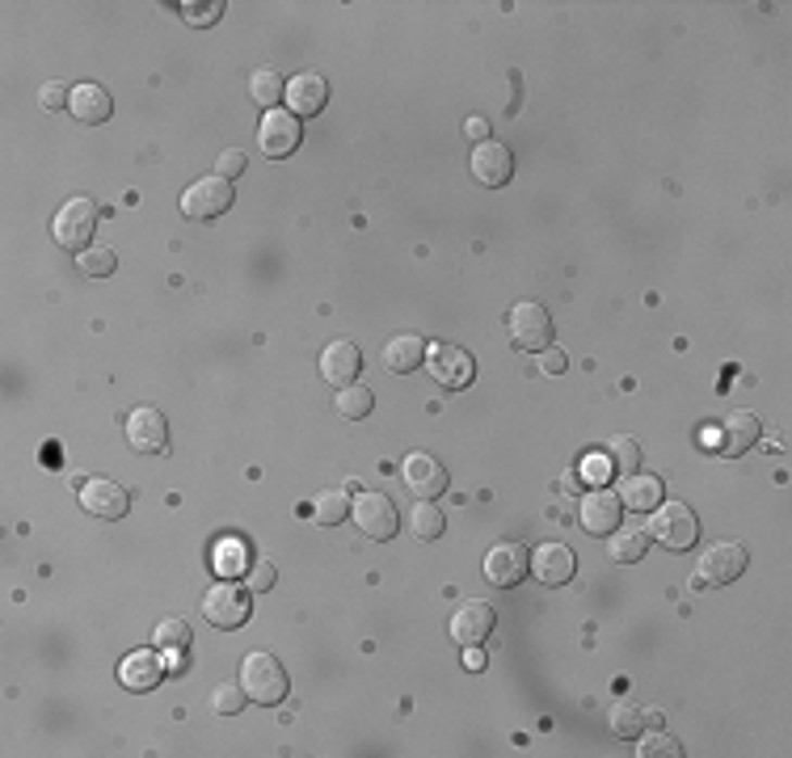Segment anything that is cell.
<instances>
[{
  "mask_svg": "<svg viewBox=\"0 0 792 758\" xmlns=\"http://www.w3.org/2000/svg\"><path fill=\"white\" fill-rule=\"evenodd\" d=\"M241 687L244 695L253 699V704H262V708H275L287 699V691H291V679H287V670H282V661L275 654H266V649H253V654H244L241 661Z\"/></svg>",
  "mask_w": 792,
  "mask_h": 758,
  "instance_id": "6da1fadb",
  "label": "cell"
},
{
  "mask_svg": "<svg viewBox=\"0 0 792 758\" xmlns=\"http://www.w3.org/2000/svg\"><path fill=\"white\" fill-rule=\"evenodd\" d=\"M650 540H657L662 548L670 552H688L695 544V535H700V518L691 515L688 502H666L662 497V506L650 510Z\"/></svg>",
  "mask_w": 792,
  "mask_h": 758,
  "instance_id": "7a4b0ae2",
  "label": "cell"
},
{
  "mask_svg": "<svg viewBox=\"0 0 792 758\" xmlns=\"http://www.w3.org/2000/svg\"><path fill=\"white\" fill-rule=\"evenodd\" d=\"M350 518L359 522V531L367 535V540H376V544H388V540H397V531H401V510L392 506V497L388 493H359L354 502H350Z\"/></svg>",
  "mask_w": 792,
  "mask_h": 758,
  "instance_id": "3957f363",
  "label": "cell"
},
{
  "mask_svg": "<svg viewBox=\"0 0 792 758\" xmlns=\"http://www.w3.org/2000/svg\"><path fill=\"white\" fill-rule=\"evenodd\" d=\"M746 565H751L746 548H742L738 540H721V544L704 548L695 573H691V582H695V586H729V582H738V578L746 573Z\"/></svg>",
  "mask_w": 792,
  "mask_h": 758,
  "instance_id": "277c9868",
  "label": "cell"
},
{
  "mask_svg": "<svg viewBox=\"0 0 792 758\" xmlns=\"http://www.w3.org/2000/svg\"><path fill=\"white\" fill-rule=\"evenodd\" d=\"M203 620H208L211 628H224V632L241 628V623L249 620V590L237 586L232 578L215 582V586L203 594Z\"/></svg>",
  "mask_w": 792,
  "mask_h": 758,
  "instance_id": "5b68a950",
  "label": "cell"
},
{
  "mask_svg": "<svg viewBox=\"0 0 792 758\" xmlns=\"http://www.w3.org/2000/svg\"><path fill=\"white\" fill-rule=\"evenodd\" d=\"M93 228H98V203L93 199H68L55 215V224H51V237H55V244L80 253V249L93 244Z\"/></svg>",
  "mask_w": 792,
  "mask_h": 758,
  "instance_id": "8992f818",
  "label": "cell"
},
{
  "mask_svg": "<svg viewBox=\"0 0 792 758\" xmlns=\"http://www.w3.org/2000/svg\"><path fill=\"white\" fill-rule=\"evenodd\" d=\"M426 363H430V379L443 383V388H468L477 379V358L464 350V345H448V342H430L426 350Z\"/></svg>",
  "mask_w": 792,
  "mask_h": 758,
  "instance_id": "52a82bcc",
  "label": "cell"
},
{
  "mask_svg": "<svg viewBox=\"0 0 792 758\" xmlns=\"http://www.w3.org/2000/svg\"><path fill=\"white\" fill-rule=\"evenodd\" d=\"M527 573H531V552L523 548V544H515V540H502V544H493V548L485 552V582L489 586L511 590Z\"/></svg>",
  "mask_w": 792,
  "mask_h": 758,
  "instance_id": "ba28073f",
  "label": "cell"
},
{
  "mask_svg": "<svg viewBox=\"0 0 792 758\" xmlns=\"http://www.w3.org/2000/svg\"><path fill=\"white\" fill-rule=\"evenodd\" d=\"M511 342L518 350H531V354H540V350H549L552 345V316L544 304H536V300H523L511 308Z\"/></svg>",
  "mask_w": 792,
  "mask_h": 758,
  "instance_id": "9c48e42d",
  "label": "cell"
},
{
  "mask_svg": "<svg viewBox=\"0 0 792 758\" xmlns=\"http://www.w3.org/2000/svg\"><path fill=\"white\" fill-rule=\"evenodd\" d=\"M493 623H498V611H493L485 598H464V603L455 607V616H451L448 632L455 645L473 649V645H485V641L493 636Z\"/></svg>",
  "mask_w": 792,
  "mask_h": 758,
  "instance_id": "30bf717a",
  "label": "cell"
},
{
  "mask_svg": "<svg viewBox=\"0 0 792 758\" xmlns=\"http://www.w3.org/2000/svg\"><path fill=\"white\" fill-rule=\"evenodd\" d=\"M401 481H405V489L414 493L417 502H435L439 493H448L451 477L435 455L414 451V455H405V464H401Z\"/></svg>",
  "mask_w": 792,
  "mask_h": 758,
  "instance_id": "8fae6325",
  "label": "cell"
},
{
  "mask_svg": "<svg viewBox=\"0 0 792 758\" xmlns=\"http://www.w3.org/2000/svg\"><path fill=\"white\" fill-rule=\"evenodd\" d=\"M127 447L139 455H165L169 451V421L161 409L139 405L127 414Z\"/></svg>",
  "mask_w": 792,
  "mask_h": 758,
  "instance_id": "7c38bea8",
  "label": "cell"
},
{
  "mask_svg": "<svg viewBox=\"0 0 792 758\" xmlns=\"http://www.w3.org/2000/svg\"><path fill=\"white\" fill-rule=\"evenodd\" d=\"M232 207V181H224V177H199L186 194H181V215L186 219H215V215H224V211Z\"/></svg>",
  "mask_w": 792,
  "mask_h": 758,
  "instance_id": "4fadbf2b",
  "label": "cell"
},
{
  "mask_svg": "<svg viewBox=\"0 0 792 758\" xmlns=\"http://www.w3.org/2000/svg\"><path fill=\"white\" fill-rule=\"evenodd\" d=\"M300 118L291 114V110H266L262 114V127H257V148H262V156H271V161H282V156H291L296 148H300Z\"/></svg>",
  "mask_w": 792,
  "mask_h": 758,
  "instance_id": "5bb4252c",
  "label": "cell"
},
{
  "mask_svg": "<svg viewBox=\"0 0 792 758\" xmlns=\"http://www.w3.org/2000/svg\"><path fill=\"white\" fill-rule=\"evenodd\" d=\"M468 169H473V177H477V186H485V190H502V186L515 177V156H511V148H506V143L485 139V143L473 148Z\"/></svg>",
  "mask_w": 792,
  "mask_h": 758,
  "instance_id": "9a60e30c",
  "label": "cell"
},
{
  "mask_svg": "<svg viewBox=\"0 0 792 758\" xmlns=\"http://www.w3.org/2000/svg\"><path fill=\"white\" fill-rule=\"evenodd\" d=\"M80 506L85 515L102 518V522H114L131 510V493L118 481H105V477H93V481H80Z\"/></svg>",
  "mask_w": 792,
  "mask_h": 758,
  "instance_id": "2e32d148",
  "label": "cell"
},
{
  "mask_svg": "<svg viewBox=\"0 0 792 758\" xmlns=\"http://www.w3.org/2000/svg\"><path fill=\"white\" fill-rule=\"evenodd\" d=\"M578 522H582L586 535H612L624 522V502L612 493V489H590L578 506Z\"/></svg>",
  "mask_w": 792,
  "mask_h": 758,
  "instance_id": "e0dca14e",
  "label": "cell"
},
{
  "mask_svg": "<svg viewBox=\"0 0 792 758\" xmlns=\"http://www.w3.org/2000/svg\"><path fill=\"white\" fill-rule=\"evenodd\" d=\"M161 679H165V654L152 645V649H136V654H127L118 661V683L127 691H152L161 687Z\"/></svg>",
  "mask_w": 792,
  "mask_h": 758,
  "instance_id": "ac0fdd59",
  "label": "cell"
},
{
  "mask_svg": "<svg viewBox=\"0 0 792 758\" xmlns=\"http://www.w3.org/2000/svg\"><path fill=\"white\" fill-rule=\"evenodd\" d=\"M574 569H578V556L569 544H540L531 552V573L540 586H565L574 582Z\"/></svg>",
  "mask_w": 792,
  "mask_h": 758,
  "instance_id": "d6986e66",
  "label": "cell"
},
{
  "mask_svg": "<svg viewBox=\"0 0 792 758\" xmlns=\"http://www.w3.org/2000/svg\"><path fill=\"white\" fill-rule=\"evenodd\" d=\"M363 371V354H359V345L338 338V342H329L320 350V379L325 383H334V388H345L350 379H359Z\"/></svg>",
  "mask_w": 792,
  "mask_h": 758,
  "instance_id": "ffe728a7",
  "label": "cell"
},
{
  "mask_svg": "<svg viewBox=\"0 0 792 758\" xmlns=\"http://www.w3.org/2000/svg\"><path fill=\"white\" fill-rule=\"evenodd\" d=\"M325 102H329V80L320 72H300L296 80H287V105H291L296 118L320 114Z\"/></svg>",
  "mask_w": 792,
  "mask_h": 758,
  "instance_id": "44dd1931",
  "label": "cell"
},
{
  "mask_svg": "<svg viewBox=\"0 0 792 758\" xmlns=\"http://www.w3.org/2000/svg\"><path fill=\"white\" fill-rule=\"evenodd\" d=\"M758 434H763L758 417L751 414V409H733V414L717 426V451H721V455H746V451L758 443Z\"/></svg>",
  "mask_w": 792,
  "mask_h": 758,
  "instance_id": "7402d4cb",
  "label": "cell"
},
{
  "mask_svg": "<svg viewBox=\"0 0 792 758\" xmlns=\"http://www.w3.org/2000/svg\"><path fill=\"white\" fill-rule=\"evenodd\" d=\"M426 338H417V333H397L392 342L384 345V367L388 371H397V376H410L417 367H426Z\"/></svg>",
  "mask_w": 792,
  "mask_h": 758,
  "instance_id": "603a6c76",
  "label": "cell"
},
{
  "mask_svg": "<svg viewBox=\"0 0 792 758\" xmlns=\"http://www.w3.org/2000/svg\"><path fill=\"white\" fill-rule=\"evenodd\" d=\"M620 497L624 506H632L637 515H650V510H657L662 506V497H666V489H662V481L657 477H645V472H628V477H620Z\"/></svg>",
  "mask_w": 792,
  "mask_h": 758,
  "instance_id": "cb8c5ba5",
  "label": "cell"
},
{
  "mask_svg": "<svg viewBox=\"0 0 792 758\" xmlns=\"http://www.w3.org/2000/svg\"><path fill=\"white\" fill-rule=\"evenodd\" d=\"M72 118L76 123H89V127H98V123H105L110 114H114V98L105 93L102 85H76L72 89Z\"/></svg>",
  "mask_w": 792,
  "mask_h": 758,
  "instance_id": "d4e9b609",
  "label": "cell"
},
{
  "mask_svg": "<svg viewBox=\"0 0 792 758\" xmlns=\"http://www.w3.org/2000/svg\"><path fill=\"white\" fill-rule=\"evenodd\" d=\"M650 548V531L645 527H616L612 531V560L616 565H637Z\"/></svg>",
  "mask_w": 792,
  "mask_h": 758,
  "instance_id": "484cf974",
  "label": "cell"
},
{
  "mask_svg": "<svg viewBox=\"0 0 792 758\" xmlns=\"http://www.w3.org/2000/svg\"><path fill=\"white\" fill-rule=\"evenodd\" d=\"M249 98L262 105V110H278V102L287 98V80L271 68H257L249 76Z\"/></svg>",
  "mask_w": 792,
  "mask_h": 758,
  "instance_id": "4316f807",
  "label": "cell"
},
{
  "mask_svg": "<svg viewBox=\"0 0 792 758\" xmlns=\"http://www.w3.org/2000/svg\"><path fill=\"white\" fill-rule=\"evenodd\" d=\"M190 641H194V632H190V623L181 620V616L161 620L156 623V632H152V645H156L161 654H186V649H190Z\"/></svg>",
  "mask_w": 792,
  "mask_h": 758,
  "instance_id": "83f0119b",
  "label": "cell"
},
{
  "mask_svg": "<svg viewBox=\"0 0 792 758\" xmlns=\"http://www.w3.org/2000/svg\"><path fill=\"white\" fill-rule=\"evenodd\" d=\"M334 409H338L345 421H363V417L376 409V396H372V388H363V383H345V388H338Z\"/></svg>",
  "mask_w": 792,
  "mask_h": 758,
  "instance_id": "f1b7e54d",
  "label": "cell"
},
{
  "mask_svg": "<svg viewBox=\"0 0 792 758\" xmlns=\"http://www.w3.org/2000/svg\"><path fill=\"white\" fill-rule=\"evenodd\" d=\"M76 270L85 278H110L118 270V253L110 244H89V249L76 253Z\"/></svg>",
  "mask_w": 792,
  "mask_h": 758,
  "instance_id": "f546056e",
  "label": "cell"
},
{
  "mask_svg": "<svg viewBox=\"0 0 792 758\" xmlns=\"http://www.w3.org/2000/svg\"><path fill=\"white\" fill-rule=\"evenodd\" d=\"M350 493L345 489H325L316 502H312V518L320 522V527H338L342 518H350Z\"/></svg>",
  "mask_w": 792,
  "mask_h": 758,
  "instance_id": "4dcf8cb0",
  "label": "cell"
},
{
  "mask_svg": "<svg viewBox=\"0 0 792 758\" xmlns=\"http://www.w3.org/2000/svg\"><path fill=\"white\" fill-rule=\"evenodd\" d=\"M603 459L612 464V477H628V472H637L641 468V447H637V439H612L607 447H603Z\"/></svg>",
  "mask_w": 792,
  "mask_h": 758,
  "instance_id": "1f68e13d",
  "label": "cell"
},
{
  "mask_svg": "<svg viewBox=\"0 0 792 758\" xmlns=\"http://www.w3.org/2000/svg\"><path fill=\"white\" fill-rule=\"evenodd\" d=\"M410 531H414L417 540H439L448 531V515L435 502H417L414 510H410Z\"/></svg>",
  "mask_w": 792,
  "mask_h": 758,
  "instance_id": "d6a6232c",
  "label": "cell"
},
{
  "mask_svg": "<svg viewBox=\"0 0 792 758\" xmlns=\"http://www.w3.org/2000/svg\"><path fill=\"white\" fill-rule=\"evenodd\" d=\"M211 560H215V573H219V578H237L244 565H249V548H244L237 535H224V540L215 544V556H211Z\"/></svg>",
  "mask_w": 792,
  "mask_h": 758,
  "instance_id": "836d02e7",
  "label": "cell"
},
{
  "mask_svg": "<svg viewBox=\"0 0 792 758\" xmlns=\"http://www.w3.org/2000/svg\"><path fill=\"white\" fill-rule=\"evenodd\" d=\"M244 687H241V679L237 683H215L211 687V717H237L244 708Z\"/></svg>",
  "mask_w": 792,
  "mask_h": 758,
  "instance_id": "e575fe53",
  "label": "cell"
},
{
  "mask_svg": "<svg viewBox=\"0 0 792 758\" xmlns=\"http://www.w3.org/2000/svg\"><path fill=\"white\" fill-rule=\"evenodd\" d=\"M607 724H612V733L620 737V742H632V737H641V708H632V704H612V712H607Z\"/></svg>",
  "mask_w": 792,
  "mask_h": 758,
  "instance_id": "d590c367",
  "label": "cell"
},
{
  "mask_svg": "<svg viewBox=\"0 0 792 758\" xmlns=\"http://www.w3.org/2000/svg\"><path fill=\"white\" fill-rule=\"evenodd\" d=\"M641 758H679L683 750H679V742L670 737V733H650V737H641V750H637Z\"/></svg>",
  "mask_w": 792,
  "mask_h": 758,
  "instance_id": "8d00e7d4",
  "label": "cell"
},
{
  "mask_svg": "<svg viewBox=\"0 0 792 758\" xmlns=\"http://www.w3.org/2000/svg\"><path fill=\"white\" fill-rule=\"evenodd\" d=\"M275 560H249V569H244V582H249V590H257V594H266V590L275 586Z\"/></svg>",
  "mask_w": 792,
  "mask_h": 758,
  "instance_id": "74e56055",
  "label": "cell"
},
{
  "mask_svg": "<svg viewBox=\"0 0 792 758\" xmlns=\"http://www.w3.org/2000/svg\"><path fill=\"white\" fill-rule=\"evenodd\" d=\"M244 165H249V156H244L241 148H228V152H219V161H215V177H224V181H232V177H241Z\"/></svg>",
  "mask_w": 792,
  "mask_h": 758,
  "instance_id": "f35d334b",
  "label": "cell"
},
{
  "mask_svg": "<svg viewBox=\"0 0 792 758\" xmlns=\"http://www.w3.org/2000/svg\"><path fill=\"white\" fill-rule=\"evenodd\" d=\"M72 102V93L60 85V80H47L42 89H38V105L47 110V114H60V105H68Z\"/></svg>",
  "mask_w": 792,
  "mask_h": 758,
  "instance_id": "ab89813d",
  "label": "cell"
},
{
  "mask_svg": "<svg viewBox=\"0 0 792 758\" xmlns=\"http://www.w3.org/2000/svg\"><path fill=\"white\" fill-rule=\"evenodd\" d=\"M565 367H569L565 350H556V345L540 350V371H544V376H565Z\"/></svg>",
  "mask_w": 792,
  "mask_h": 758,
  "instance_id": "60d3db41",
  "label": "cell"
},
{
  "mask_svg": "<svg viewBox=\"0 0 792 758\" xmlns=\"http://www.w3.org/2000/svg\"><path fill=\"white\" fill-rule=\"evenodd\" d=\"M219 17V4H203V13H194V4H186V22H199V26H211Z\"/></svg>",
  "mask_w": 792,
  "mask_h": 758,
  "instance_id": "b9f144b4",
  "label": "cell"
},
{
  "mask_svg": "<svg viewBox=\"0 0 792 758\" xmlns=\"http://www.w3.org/2000/svg\"><path fill=\"white\" fill-rule=\"evenodd\" d=\"M464 136L473 139V143H485V139H489V123H485V118H468V123H464Z\"/></svg>",
  "mask_w": 792,
  "mask_h": 758,
  "instance_id": "7bdbcfd3",
  "label": "cell"
},
{
  "mask_svg": "<svg viewBox=\"0 0 792 758\" xmlns=\"http://www.w3.org/2000/svg\"><path fill=\"white\" fill-rule=\"evenodd\" d=\"M586 477H599V484H603V477H612V464L607 459H586Z\"/></svg>",
  "mask_w": 792,
  "mask_h": 758,
  "instance_id": "ee69618b",
  "label": "cell"
},
{
  "mask_svg": "<svg viewBox=\"0 0 792 758\" xmlns=\"http://www.w3.org/2000/svg\"><path fill=\"white\" fill-rule=\"evenodd\" d=\"M464 666H468V670H485V649H481V645H473V649L464 654Z\"/></svg>",
  "mask_w": 792,
  "mask_h": 758,
  "instance_id": "f6af8a7d",
  "label": "cell"
},
{
  "mask_svg": "<svg viewBox=\"0 0 792 758\" xmlns=\"http://www.w3.org/2000/svg\"><path fill=\"white\" fill-rule=\"evenodd\" d=\"M641 721L654 724V729H657V724H662V708H650V712H641Z\"/></svg>",
  "mask_w": 792,
  "mask_h": 758,
  "instance_id": "bcb514c9",
  "label": "cell"
}]
</instances>
